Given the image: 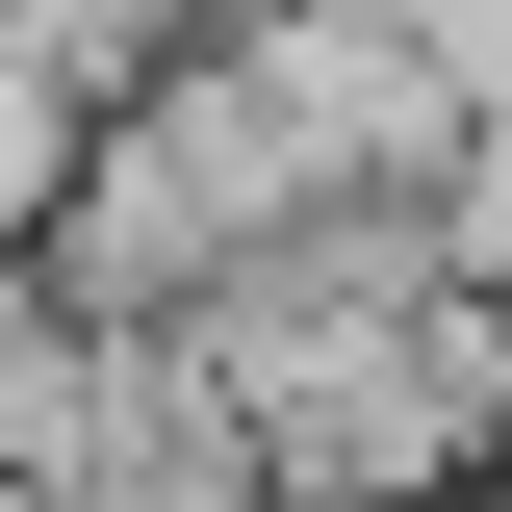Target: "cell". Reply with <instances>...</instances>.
I'll list each match as a JSON object with an SVG mask.
<instances>
[{"label":"cell","instance_id":"1","mask_svg":"<svg viewBox=\"0 0 512 512\" xmlns=\"http://www.w3.org/2000/svg\"><path fill=\"white\" fill-rule=\"evenodd\" d=\"M359 26H384V52H410V77H436L461 128H487V77H512V0H359Z\"/></svg>","mask_w":512,"mask_h":512},{"label":"cell","instance_id":"2","mask_svg":"<svg viewBox=\"0 0 512 512\" xmlns=\"http://www.w3.org/2000/svg\"><path fill=\"white\" fill-rule=\"evenodd\" d=\"M77 512H282V487H256V461H231V436H205V410H180V436H154V461H103V487H77Z\"/></svg>","mask_w":512,"mask_h":512},{"label":"cell","instance_id":"3","mask_svg":"<svg viewBox=\"0 0 512 512\" xmlns=\"http://www.w3.org/2000/svg\"><path fill=\"white\" fill-rule=\"evenodd\" d=\"M180 26H205V0H180Z\"/></svg>","mask_w":512,"mask_h":512}]
</instances>
